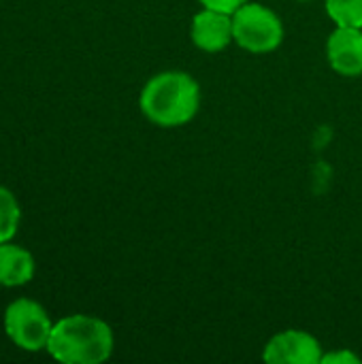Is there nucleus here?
<instances>
[{
    "label": "nucleus",
    "mask_w": 362,
    "mask_h": 364,
    "mask_svg": "<svg viewBox=\"0 0 362 364\" xmlns=\"http://www.w3.org/2000/svg\"><path fill=\"white\" fill-rule=\"evenodd\" d=\"M143 115L162 128L188 124L201 107V87L183 70H166L147 81L141 92Z\"/></svg>",
    "instance_id": "f257e3e1"
},
{
    "label": "nucleus",
    "mask_w": 362,
    "mask_h": 364,
    "mask_svg": "<svg viewBox=\"0 0 362 364\" xmlns=\"http://www.w3.org/2000/svg\"><path fill=\"white\" fill-rule=\"evenodd\" d=\"M47 352L64 364L105 363L113 352V331L92 316H68L53 324Z\"/></svg>",
    "instance_id": "f03ea898"
},
{
    "label": "nucleus",
    "mask_w": 362,
    "mask_h": 364,
    "mask_svg": "<svg viewBox=\"0 0 362 364\" xmlns=\"http://www.w3.org/2000/svg\"><path fill=\"white\" fill-rule=\"evenodd\" d=\"M235 43L252 53H267L282 45L284 26L282 19L258 2H245L233 13Z\"/></svg>",
    "instance_id": "7ed1b4c3"
},
{
    "label": "nucleus",
    "mask_w": 362,
    "mask_h": 364,
    "mask_svg": "<svg viewBox=\"0 0 362 364\" xmlns=\"http://www.w3.org/2000/svg\"><path fill=\"white\" fill-rule=\"evenodd\" d=\"M4 331L17 348L26 352H41L47 350L53 324L38 303L17 299L4 311Z\"/></svg>",
    "instance_id": "20e7f679"
},
{
    "label": "nucleus",
    "mask_w": 362,
    "mask_h": 364,
    "mask_svg": "<svg viewBox=\"0 0 362 364\" xmlns=\"http://www.w3.org/2000/svg\"><path fill=\"white\" fill-rule=\"evenodd\" d=\"M265 360L273 364H318L322 363V348L309 333L284 331L267 343Z\"/></svg>",
    "instance_id": "39448f33"
},
{
    "label": "nucleus",
    "mask_w": 362,
    "mask_h": 364,
    "mask_svg": "<svg viewBox=\"0 0 362 364\" xmlns=\"http://www.w3.org/2000/svg\"><path fill=\"white\" fill-rule=\"evenodd\" d=\"M326 55L331 66L346 77L362 75V28L337 26L329 36Z\"/></svg>",
    "instance_id": "423d86ee"
},
{
    "label": "nucleus",
    "mask_w": 362,
    "mask_h": 364,
    "mask_svg": "<svg viewBox=\"0 0 362 364\" xmlns=\"http://www.w3.org/2000/svg\"><path fill=\"white\" fill-rule=\"evenodd\" d=\"M192 41L203 51H222L235 41L233 34V15L205 9L192 19Z\"/></svg>",
    "instance_id": "0eeeda50"
},
{
    "label": "nucleus",
    "mask_w": 362,
    "mask_h": 364,
    "mask_svg": "<svg viewBox=\"0 0 362 364\" xmlns=\"http://www.w3.org/2000/svg\"><path fill=\"white\" fill-rule=\"evenodd\" d=\"M34 277V258L19 245L0 243V286H26Z\"/></svg>",
    "instance_id": "6e6552de"
},
{
    "label": "nucleus",
    "mask_w": 362,
    "mask_h": 364,
    "mask_svg": "<svg viewBox=\"0 0 362 364\" xmlns=\"http://www.w3.org/2000/svg\"><path fill=\"white\" fill-rule=\"evenodd\" d=\"M21 220L19 203L11 190L0 186V243H6L15 237Z\"/></svg>",
    "instance_id": "1a4fd4ad"
},
{
    "label": "nucleus",
    "mask_w": 362,
    "mask_h": 364,
    "mask_svg": "<svg viewBox=\"0 0 362 364\" xmlns=\"http://www.w3.org/2000/svg\"><path fill=\"white\" fill-rule=\"evenodd\" d=\"M326 13L337 26L362 28V0H326Z\"/></svg>",
    "instance_id": "9d476101"
},
{
    "label": "nucleus",
    "mask_w": 362,
    "mask_h": 364,
    "mask_svg": "<svg viewBox=\"0 0 362 364\" xmlns=\"http://www.w3.org/2000/svg\"><path fill=\"white\" fill-rule=\"evenodd\" d=\"M247 0H201V4L205 9H213V11H222V13H228L233 15L239 6H243Z\"/></svg>",
    "instance_id": "9b49d317"
},
{
    "label": "nucleus",
    "mask_w": 362,
    "mask_h": 364,
    "mask_svg": "<svg viewBox=\"0 0 362 364\" xmlns=\"http://www.w3.org/2000/svg\"><path fill=\"white\" fill-rule=\"evenodd\" d=\"M322 363H361L358 356L350 354V352H335V354H326L322 356Z\"/></svg>",
    "instance_id": "f8f14e48"
}]
</instances>
